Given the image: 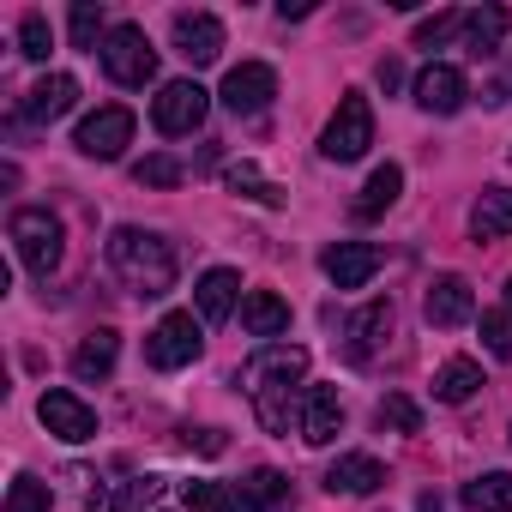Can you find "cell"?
Here are the masks:
<instances>
[{"mask_svg":"<svg viewBox=\"0 0 512 512\" xmlns=\"http://www.w3.org/2000/svg\"><path fill=\"white\" fill-rule=\"evenodd\" d=\"M308 374V350L302 344H266L247 362V398L253 416L266 422V434H290V410H296V380Z\"/></svg>","mask_w":512,"mask_h":512,"instance_id":"6da1fadb","label":"cell"},{"mask_svg":"<svg viewBox=\"0 0 512 512\" xmlns=\"http://www.w3.org/2000/svg\"><path fill=\"white\" fill-rule=\"evenodd\" d=\"M109 266H115V278H121L133 296H145V302H157V296L175 290V247H169L163 235L139 229V223H121V229L109 235Z\"/></svg>","mask_w":512,"mask_h":512,"instance_id":"7a4b0ae2","label":"cell"},{"mask_svg":"<svg viewBox=\"0 0 512 512\" xmlns=\"http://www.w3.org/2000/svg\"><path fill=\"white\" fill-rule=\"evenodd\" d=\"M7 235H13L19 260H25L37 278H49V272L61 266L67 229H61V217H55V211H43V205H19V211H13V223H7Z\"/></svg>","mask_w":512,"mask_h":512,"instance_id":"3957f363","label":"cell"},{"mask_svg":"<svg viewBox=\"0 0 512 512\" xmlns=\"http://www.w3.org/2000/svg\"><path fill=\"white\" fill-rule=\"evenodd\" d=\"M368 145H374V109H368L362 91H344L326 133H320V157L326 163H356V157H368Z\"/></svg>","mask_w":512,"mask_h":512,"instance_id":"277c9868","label":"cell"},{"mask_svg":"<svg viewBox=\"0 0 512 512\" xmlns=\"http://www.w3.org/2000/svg\"><path fill=\"white\" fill-rule=\"evenodd\" d=\"M97 55H103V73L115 85H151L157 79V49H151L145 25H115Z\"/></svg>","mask_w":512,"mask_h":512,"instance_id":"5b68a950","label":"cell"},{"mask_svg":"<svg viewBox=\"0 0 512 512\" xmlns=\"http://www.w3.org/2000/svg\"><path fill=\"white\" fill-rule=\"evenodd\" d=\"M205 109H211V97H205L199 79H169V85L157 91V103H151V127H157L163 139H181V133H193V127L205 121Z\"/></svg>","mask_w":512,"mask_h":512,"instance_id":"8992f818","label":"cell"},{"mask_svg":"<svg viewBox=\"0 0 512 512\" xmlns=\"http://www.w3.org/2000/svg\"><path fill=\"white\" fill-rule=\"evenodd\" d=\"M73 145H79L85 157H97V163H115V157L133 145V109L109 103V109L85 115V121H79V133H73Z\"/></svg>","mask_w":512,"mask_h":512,"instance_id":"52a82bcc","label":"cell"},{"mask_svg":"<svg viewBox=\"0 0 512 512\" xmlns=\"http://www.w3.org/2000/svg\"><path fill=\"white\" fill-rule=\"evenodd\" d=\"M199 344H205V338H199V320H193V314H163V320L151 326V338H145V362L169 374V368H187V362L199 356Z\"/></svg>","mask_w":512,"mask_h":512,"instance_id":"ba28073f","label":"cell"},{"mask_svg":"<svg viewBox=\"0 0 512 512\" xmlns=\"http://www.w3.org/2000/svg\"><path fill=\"white\" fill-rule=\"evenodd\" d=\"M37 416H43V428H49L55 440H67V446H79V440H97V410H91L79 392H67V386L43 392Z\"/></svg>","mask_w":512,"mask_h":512,"instance_id":"9c48e42d","label":"cell"},{"mask_svg":"<svg viewBox=\"0 0 512 512\" xmlns=\"http://www.w3.org/2000/svg\"><path fill=\"white\" fill-rule=\"evenodd\" d=\"M272 97H278V73H272L266 61H241V67H229V79H223V109H235V115H260Z\"/></svg>","mask_w":512,"mask_h":512,"instance_id":"30bf717a","label":"cell"},{"mask_svg":"<svg viewBox=\"0 0 512 512\" xmlns=\"http://www.w3.org/2000/svg\"><path fill=\"white\" fill-rule=\"evenodd\" d=\"M320 266H326V278H332L338 290H362V284L386 266V253H380L374 241H332Z\"/></svg>","mask_w":512,"mask_h":512,"instance_id":"8fae6325","label":"cell"},{"mask_svg":"<svg viewBox=\"0 0 512 512\" xmlns=\"http://www.w3.org/2000/svg\"><path fill=\"white\" fill-rule=\"evenodd\" d=\"M422 314H428V326L452 332V326L476 320V290H470L458 272H446V278H434V284H428V296H422Z\"/></svg>","mask_w":512,"mask_h":512,"instance_id":"7c38bea8","label":"cell"},{"mask_svg":"<svg viewBox=\"0 0 512 512\" xmlns=\"http://www.w3.org/2000/svg\"><path fill=\"white\" fill-rule=\"evenodd\" d=\"M464 97H470V85H464V73H458V67L428 61V67L416 73V109H428V115H458V109H464Z\"/></svg>","mask_w":512,"mask_h":512,"instance_id":"4fadbf2b","label":"cell"},{"mask_svg":"<svg viewBox=\"0 0 512 512\" xmlns=\"http://www.w3.org/2000/svg\"><path fill=\"white\" fill-rule=\"evenodd\" d=\"M175 55H181L187 67H211V61L223 55V19H211V13H181V19H175Z\"/></svg>","mask_w":512,"mask_h":512,"instance_id":"5bb4252c","label":"cell"},{"mask_svg":"<svg viewBox=\"0 0 512 512\" xmlns=\"http://www.w3.org/2000/svg\"><path fill=\"white\" fill-rule=\"evenodd\" d=\"M338 434H344L338 386H308V392H302V440H308V446H332Z\"/></svg>","mask_w":512,"mask_h":512,"instance_id":"9a60e30c","label":"cell"},{"mask_svg":"<svg viewBox=\"0 0 512 512\" xmlns=\"http://www.w3.org/2000/svg\"><path fill=\"white\" fill-rule=\"evenodd\" d=\"M79 103V79L73 73H49V79H37L31 91H25V121H61L67 109Z\"/></svg>","mask_w":512,"mask_h":512,"instance_id":"2e32d148","label":"cell"},{"mask_svg":"<svg viewBox=\"0 0 512 512\" xmlns=\"http://www.w3.org/2000/svg\"><path fill=\"white\" fill-rule=\"evenodd\" d=\"M241 506H253V512H296L290 476H284V470H272V464L247 470V476H241Z\"/></svg>","mask_w":512,"mask_h":512,"instance_id":"e0dca14e","label":"cell"},{"mask_svg":"<svg viewBox=\"0 0 512 512\" xmlns=\"http://www.w3.org/2000/svg\"><path fill=\"white\" fill-rule=\"evenodd\" d=\"M398 193H404V169H398V163H380V169L368 175V187L356 193L350 217H356V223H374V217H386V211L398 205Z\"/></svg>","mask_w":512,"mask_h":512,"instance_id":"ac0fdd59","label":"cell"},{"mask_svg":"<svg viewBox=\"0 0 512 512\" xmlns=\"http://www.w3.org/2000/svg\"><path fill=\"white\" fill-rule=\"evenodd\" d=\"M235 296H241V278L229 272V266H211L199 284H193V302H199V320H211V326H223L229 314H235Z\"/></svg>","mask_w":512,"mask_h":512,"instance_id":"d6986e66","label":"cell"},{"mask_svg":"<svg viewBox=\"0 0 512 512\" xmlns=\"http://www.w3.org/2000/svg\"><path fill=\"white\" fill-rule=\"evenodd\" d=\"M386 482V464L374 458V452H344L332 470H326V488L332 494H374Z\"/></svg>","mask_w":512,"mask_h":512,"instance_id":"ffe728a7","label":"cell"},{"mask_svg":"<svg viewBox=\"0 0 512 512\" xmlns=\"http://www.w3.org/2000/svg\"><path fill=\"white\" fill-rule=\"evenodd\" d=\"M470 235L476 241H506L512 235V187H482L470 205Z\"/></svg>","mask_w":512,"mask_h":512,"instance_id":"44dd1931","label":"cell"},{"mask_svg":"<svg viewBox=\"0 0 512 512\" xmlns=\"http://www.w3.org/2000/svg\"><path fill=\"white\" fill-rule=\"evenodd\" d=\"M241 326H247V338H284L290 332V302L272 296V290H253V296H241Z\"/></svg>","mask_w":512,"mask_h":512,"instance_id":"7402d4cb","label":"cell"},{"mask_svg":"<svg viewBox=\"0 0 512 512\" xmlns=\"http://www.w3.org/2000/svg\"><path fill=\"white\" fill-rule=\"evenodd\" d=\"M506 31H512V13H506V7H476V13H464V49H470L476 61H482V55H500Z\"/></svg>","mask_w":512,"mask_h":512,"instance_id":"603a6c76","label":"cell"},{"mask_svg":"<svg viewBox=\"0 0 512 512\" xmlns=\"http://www.w3.org/2000/svg\"><path fill=\"white\" fill-rule=\"evenodd\" d=\"M115 356H121V338H115L109 326H97V332H85V344L73 350V374H79V380H109V374H115Z\"/></svg>","mask_w":512,"mask_h":512,"instance_id":"cb8c5ba5","label":"cell"},{"mask_svg":"<svg viewBox=\"0 0 512 512\" xmlns=\"http://www.w3.org/2000/svg\"><path fill=\"white\" fill-rule=\"evenodd\" d=\"M476 386H482V362H470V356H452V362L434 368V398L440 404H470Z\"/></svg>","mask_w":512,"mask_h":512,"instance_id":"d4e9b609","label":"cell"},{"mask_svg":"<svg viewBox=\"0 0 512 512\" xmlns=\"http://www.w3.org/2000/svg\"><path fill=\"white\" fill-rule=\"evenodd\" d=\"M386 332H392V302H368V308L350 320V356L368 362V356L386 344Z\"/></svg>","mask_w":512,"mask_h":512,"instance_id":"484cf974","label":"cell"},{"mask_svg":"<svg viewBox=\"0 0 512 512\" xmlns=\"http://www.w3.org/2000/svg\"><path fill=\"white\" fill-rule=\"evenodd\" d=\"M464 506L470 512H512V470H488V476L464 482Z\"/></svg>","mask_w":512,"mask_h":512,"instance_id":"4316f807","label":"cell"},{"mask_svg":"<svg viewBox=\"0 0 512 512\" xmlns=\"http://www.w3.org/2000/svg\"><path fill=\"white\" fill-rule=\"evenodd\" d=\"M67 31H73V49H103L109 43V31L115 25H103V7H91V0H79V7H73V19H67Z\"/></svg>","mask_w":512,"mask_h":512,"instance_id":"83f0119b","label":"cell"},{"mask_svg":"<svg viewBox=\"0 0 512 512\" xmlns=\"http://www.w3.org/2000/svg\"><path fill=\"white\" fill-rule=\"evenodd\" d=\"M374 416H380V428H392V434H422V410H416V398H404V392H386Z\"/></svg>","mask_w":512,"mask_h":512,"instance_id":"f1b7e54d","label":"cell"},{"mask_svg":"<svg viewBox=\"0 0 512 512\" xmlns=\"http://www.w3.org/2000/svg\"><path fill=\"white\" fill-rule=\"evenodd\" d=\"M229 187L241 193V199H260V205H284V187H272L260 169H253V163H235L229 169Z\"/></svg>","mask_w":512,"mask_h":512,"instance_id":"f546056e","label":"cell"},{"mask_svg":"<svg viewBox=\"0 0 512 512\" xmlns=\"http://www.w3.org/2000/svg\"><path fill=\"white\" fill-rule=\"evenodd\" d=\"M181 157H169V151H157V157H145V163H133V181L139 187H181Z\"/></svg>","mask_w":512,"mask_h":512,"instance_id":"4dcf8cb0","label":"cell"},{"mask_svg":"<svg viewBox=\"0 0 512 512\" xmlns=\"http://www.w3.org/2000/svg\"><path fill=\"white\" fill-rule=\"evenodd\" d=\"M181 494H187V512H241L223 482H181Z\"/></svg>","mask_w":512,"mask_h":512,"instance_id":"1f68e13d","label":"cell"},{"mask_svg":"<svg viewBox=\"0 0 512 512\" xmlns=\"http://www.w3.org/2000/svg\"><path fill=\"white\" fill-rule=\"evenodd\" d=\"M452 31H464V13H428V19H416L410 43H416V49H440Z\"/></svg>","mask_w":512,"mask_h":512,"instance_id":"d6a6232c","label":"cell"},{"mask_svg":"<svg viewBox=\"0 0 512 512\" xmlns=\"http://www.w3.org/2000/svg\"><path fill=\"white\" fill-rule=\"evenodd\" d=\"M49 49H55L49 19H43V13H25V25H19V55H25V61H49Z\"/></svg>","mask_w":512,"mask_h":512,"instance_id":"836d02e7","label":"cell"},{"mask_svg":"<svg viewBox=\"0 0 512 512\" xmlns=\"http://www.w3.org/2000/svg\"><path fill=\"white\" fill-rule=\"evenodd\" d=\"M482 344H488V356H494V362H512V308L482 314Z\"/></svg>","mask_w":512,"mask_h":512,"instance_id":"e575fe53","label":"cell"},{"mask_svg":"<svg viewBox=\"0 0 512 512\" xmlns=\"http://www.w3.org/2000/svg\"><path fill=\"white\" fill-rule=\"evenodd\" d=\"M55 500H49V482H37V476H13V488H7V512H49Z\"/></svg>","mask_w":512,"mask_h":512,"instance_id":"d590c367","label":"cell"},{"mask_svg":"<svg viewBox=\"0 0 512 512\" xmlns=\"http://www.w3.org/2000/svg\"><path fill=\"white\" fill-rule=\"evenodd\" d=\"M163 494V476H139V482H127L115 500H109V512H139V506H151Z\"/></svg>","mask_w":512,"mask_h":512,"instance_id":"8d00e7d4","label":"cell"},{"mask_svg":"<svg viewBox=\"0 0 512 512\" xmlns=\"http://www.w3.org/2000/svg\"><path fill=\"white\" fill-rule=\"evenodd\" d=\"M374 79H380V85H386V91H398V85H404V67H398V61H392V55H386V61H380V67H374Z\"/></svg>","mask_w":512,"mask_h":512,"instance_id":"74e56055","label":"cell"},{"mask_svg":"<svg viewBox=\"0 0 512 512\" xmlns=\"http://www.w3.org/2000/svg\"><path fill=\"white\" fill-rule=\"evenodd\" d=\"M187 446H199V452H211V458H217V452H223V434H217V428H199V440L187 434Z\"/></svg>","mask_w":512,"mask_h":512,"instance_id":"f35d334b","label":"cell"},{"mask_svg":"<svg viewBox=\"0 0 512 512\" xmlns=\"http://www.w3.org/2000/svg\"><path fill=\"white\" fill-rule=\"evenodd\" d=\"M506 308H512V284H506Z\"/></svg>","mask_w":512,"mask_h":512,"instance_id":"ab89813d","label":"cell"}]
</instances>
